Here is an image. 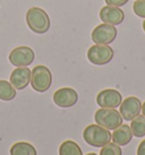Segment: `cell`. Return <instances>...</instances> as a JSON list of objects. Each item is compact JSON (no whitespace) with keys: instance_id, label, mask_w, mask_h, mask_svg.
Here are the masks:
<instances>
[{"instance_id":"6da1fadb","label":"cell","mask_w":145,"mask_h":155,"mask_svg":"<svg viewBox=\"0 0 145 155\" xmlns=\"http://www.w3.org/2000/svg\"><path fill=\"white\" fill-rule=\"evenodd\" d=\"M26 23L32 32L44 34L50 28V17L46 10L40 7H31L26 13Z\"/></svg>"},{"instance_id":"7a4b0ae2","label":"cell","mask_w":145,"mask_h":155,"mask_svg":"<svg viewBox=\"0 0 145 155\" xmlns=\"http://www.w3.org/2000/svg\"><path fill=\"white\" fill-rule=\"evenodd\" d=\"M83 138L89 145L93 147H103L111 140V133L109 129L100 125L87 126L83 131Z\"/></svg>"},{"instance_id":"3957f363","label":"cell","mask_w":145,"mask_h":155,"mask_svg":"<svg viewBox=\"0 0 145 155\" xmlns=\"http://www.w3.org/2000/svg\"><path fill=\"white\" fill-rule=\"evenodd\" d=\"M31 86L39 93H43L50 88L52 84V74L46 66L39 65L31 70Z\"/></svg>"},{"instance_id":"277c9868","label":"cell","mask_w":145,"mask_h":155,"mask_svg":"<svg viewBox=\"0 0 145 155\" xmlns=\"http://www.w3.org/2000/svg\"><path fill=\"white\" fill-rule=\"evenodd\" d=\"M94 120L98 125L109 130H115L120 125H123V117L116 109H99L94 114Z\"/></svg>"},{"instance_id":"5b68a950","label":"cell","mask_w":145,"mask_h":155,"mask_svg":"<svg viewBox=\"0 0 145 155\" xmlns=\"http://www.w3.org/2000/svg\"><path fill=\"white\" fill-rule=\"evenodd\" d=\"M115 56L113 49L107 44H94L87 50V59L91 64L103 66L109 64Z\"/></svg>"},{"instance_id":"8992f818","label":"cell","mask_w":145,"mask_h":155,"mask_svg":"<svg viewBox=\"0 0 145 155\" xmlns=\"http://www.w3.org/2000/svg\"><path fill=\"white\" fill-rule=\"evenodd\" d=\"M117 28L116 26L103 23L101 25H98L93 30L91 38L95 44H107L109 45L112 43L117 38Z\"/></svg>"},{"instance_id":"52a82bcc","label":"cell","mask_w":145,"mask_h":155,"mask_svg":"<svg viewBox=\"0 0 145 155\" xmlns=\"http://www.w3.org/2000/svg\"><path fill=\"white\" fill-rule=\"evenodd\" d=\"M35 58L34 51L30 47L15 48L9 53V61L15 67H29L33 64Z\"/></svg>"},{"instance_id":"ba28073f","label":"cell","mask_w":145,"mask_h":155,"mask_svg":"<svg viewBox=\"0 0 145 155\" xmlns=\"http://www.w3.org/2000/svg\"><path fill=\"white\" fill-rule=\"evenodd\" d=\"M123 102V96L117 90L107 88L101 91L96 96V103L101 108L116 109L120 107Z\"/></svg>"},{"instance_id":"9c48e42d","label":"cell","mask_w":145,"mask_h":155,"mask_svg":"<svg viewBox=\"0 0 145 155\" xmlns=\"http://www.w3.org/2000/svg\"><path fill=\"white\" fill-rule=\"evenodd\" d=\"M142 103L141 100L136 96H129L121 102L120 104V114L123 119L126 121H132L135 117L141 113Z\"/></svg>"},{"instance_id":"30bf717a","label":"cell","mask_w":145,"mask_h":155,"mask_svg":"<svg viewBox=\"0 0 145 155\" xmlns=\"http://www.w3.org/2000/svg\"><path fill=\"white\" fill-rule=\"evenodd\" d=\"M78 101V94L70 87H62L55 92L53 102L60 108H70Z\"/></svg>"},{"instance_id":"8fae6325","label":"cell","mask_w":145,"mask_h":155,"mask_svg":"<svg viewBox=\"0 0 145 155\" xmlns=\"http://www.w3.org/2000/svg\"><path fill=\"white\" fill-rule=\"evenodd\" d=\"M100 19L106 24L110 25H119L124 22L125 19V13L123 9L115 6H104L100 10Z\"/></svg>"},{"instance_id":"7c38bea8","label":"cell","mask_w":145,"mask_h":155,"mask_svg":"<svg viewBox=\"0 0 145 155\" xmlns=\"http://www.w3.org/2000/svg\"><path fill=\"white\" fill-rule=\"evenodd\" d=\"M9 82L18 91L26 88L31 82V69L27 67H16L10 74Z\"/></svg>"},{"instance_id":"4fadbf2b","label":"cell","mask_w":145,"mask_h":155,"mask_svg":"<svg viewBox=\"0 0 145 155\" xmlns=\"http://www.w3.org/2000/svg\"><path fill=\"white\" fill-rule=\"evenodd\" d=\"M133 133L130 129V126L120 125L118 128H116L113 134L111 135V139L115 144L119 146H126L127 144L132 142Z\"/></svg>"},{"instance_id":"5bb4252c","label":"cell","mask_w":145,"mask_h":155,"mask_svg":"<svg viewBox=\"0 0 145 155\" xmlns=\"http://www.w3.org/2000/svg\"><path fill=\"white\" fill-rule=\"evenodd\" d=\"M10 155H38L35 147L26 142H18L15 143L13 146L10 147L9 151Z\"/></svg>"},{"instance_id":"9a60e30c","label":"cell","mask_w":145,"mask_h":155,"mask_svg":"<svg viewBox=\"0 0 145 155\" xmlns=\"http://www.w3.org/2000/svg\"><path fill=\"white\" fill-rule=\"evenodd\" d=\"M16 97V88L10 84V82L0 81V100L2 101H12Z\"/></svg>"},{"instance_id":"2e32d148","label":"cell","mask_w":145,"mask_h":155,"mask_svg":"<svg viewBox=\"0 0 145 155\" xmlns=\"http://www.w3.org/2000/svg\"><path fill=\"white\" fill-rule=\"evenodd\" d=\"M130 129H132L133 136L135 137H144L145 136V117L138 116L135 117L130 124Z\"/></svg>"},{"instance_id":"e0dca14e","label":"cell","mask_w":145,"mask_h":155,"mask_svg":"<svg viewBox=\"0 0 145 155\" xmlns=\"http://www.w3.org/2000/svg\"><path fill=\"white\" fill-rule=\"evenodd\" d=\"M59 155H83V152L75 142L65 140L59 147Z\"/></svg>"},{"instance_id":"ac0fdd59","label":"cell","mask_w":145,"mask_h":155,"mask_svg":"<svg viewBox=\"0 0 145 155\" xmlns=\"http://www.w3.org/2000/svg\"><path fill=\"white\" fill-rule=\"evenodd\" d=\"M100 155H123V151L119 145L115 143H108L100 151Z\"/></svg>"},{"instance_id":"d6986e66","label":"cell","mask_w":145,"mask_h":155,"mask_svg":"<svg viewBox=\"0 0 145 155\" xmlns=\"http://www.w3.org/2000/svg\"><path fill=\"white\" fill-rule=\"evenodd\" d=\"M133 9L136 16L145 18V0H136L133 5Z\"/></svg>"},{"instance_id":"ffe728a7","label":"cell","mask_w":145,"mask_h":155,"mask_svg":"<svg viewBox=\"0 0 145 155\" xmlns=\"http://www.w3.org/2000/svg\"><path fill=\"white\" fill-rule=\"evenodd\" d=\"M108 6H115V7H123L127 4L129 0H104Z\"/></svg>"},{"instance_id":"44dd1931","label":"cell","mask_w":145,"mask_h":155,"mask_svg":"<svg viewBox=\"0 0 145 155\" xmlns=\"http://www.w3.org/2000/svg\"><path fill=\"white\" fill-rule=\"evenodd\" d=\"M137 155H145V139L142 140L137 147Z\"/></svg>"},{"instance_id":"7402d4cb","label":"cell","mask_w":145,"mask_h":155,"mask_svg":"<svg viewBox=\"0 0 145 155\" xmlns=\"http://www.w3.org/2000/svg\"><path fill=\"white\" fill-rule=\"evenodd\" d=\"M142 113H143V116L145 117V102L142 104Z\"/></svg>"},{"instance_id":"603a6c76","label":"cell","mask_w":145,"mask_h":155,"mask_svg":"<svg viewBox=\"0 0 145 155\" xmlns=\"http://www.w3.org/2000/svg\"><path fill=\"white\" fill-rule=\"evenodd\" d=\"M143 30H144V32H145V21L143 22Z\"/></svg>"},{"instance_id":"cb8c5ba5","label":"cell","mask_w":145,"mask_h":155,"mask_svg":"<svg viewBox=\"0 0 145 155\" xmlns=\"http://www.w3.org/2000/svg\"><path fill=\"white\" fill-rule=\"evenodd\" d=\"M86 155H98V154H95V153H89V154H86Z\"/></svg>"}]
</instances>
